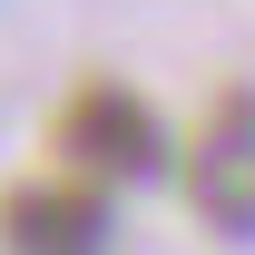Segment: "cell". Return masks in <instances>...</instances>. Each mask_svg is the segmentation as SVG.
I'll return each instance as SVG.
<instances>
[{"label":"cell","instance_id":"cell-1","mask_svg":"<svg viewBox=\"0 0 255 255\" xmlns=\"http://www.w3.org/2000/svg\"><path fill=\"white\" fill-rule=\"evenodd\" d=\"M49 147H59L89 187H137V177H157L167 167V128L157 108L118 79H79L59 98V128H49Z\"/></svg>","mask_w":255,"mask_h":255},{"label":"cell","instance_id":"cell-2","mask_svg":"<svg viewBox=\"0 0 255 255\" xmlns=\"http://www.w3.org/2000/svg\"><path fill=\"white\" fill-rule=\"evenodd\" d=\"M187 206L216 236H255V89H226L187 147Z\"/></svg>","mask_w":255,"mask_h":255},{"label":"cell","instance_id":"cell-3","mask_svg":"<svg viewBox=\"0 0 255 255\" xmlns=\"http://www.w3.org/2000/svg\"><path fill=\"white\" fill-rule=\"evenodd\" d=\"M0 246L10 255H108V187H89V177H20L0 196Z\"/></svg>","mask_w":255,"mask_h":255}]
</instances>
